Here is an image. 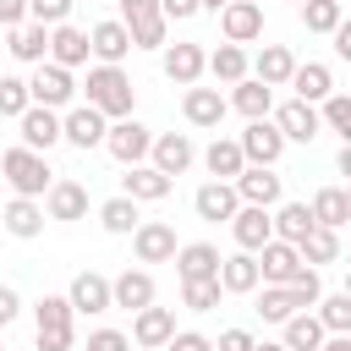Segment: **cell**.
<instances>
[{
    "instance_id": "cell-1",
    "label": "cell",
    "mask_w": 351,
    "mask_h": 351,
    "mask_svg": "<svg viewBox=\"0 0 351 351\" xmlns=\"http://www.w3.org/2000/svg\"><path fill=\"white\" fill-rule=\"evenodd\" d=\"M0 181H5L16 197H38V192H49L55 170H49V159L33 154V148H5V154H0Z\"/></svg>"
},
{
    "instance_id": "cell-2",
    "label": "cell",
    "mask_w": 351,
    "mask_h": 351,
    "mask_svg": "<svg viewBox=\"0 0 351 351\" xmlns=\"http://www.w3.org/2000/svg\"><path fill=\"white\" fill-rule=\"evenodd\" d=\"M88 104H93L104 121L132 115V77H126L121 66H93V71H88Z\"/></svg>"
},
{
    "instance_id": "cell-3",
    "label": "cell",
    "mask_w": 351,
    "mask_h": 351,
    "mask_svg": "<svg viewBox=\"0 0 351 351\" xmlns=\"http://www.w3.org/2000/svg\"><path fill=\"white\" fill-rule=\"evenodd\" d=\"M27 99H33V104H44V110H60V104H71V99H77V82H71V71H66V66L38 60V71L27 77Z\"/></svg>"
},
{
    "instance_id": "cell-4",
    "label": "cell",
    "mask_w": 351,
    "mask_h": 351,
    "mask_svg": "<svg viewBox=\"0 0 351 351\" xmlns=\"http://www.w3.org/2000/svg\"><path fill=\"white\" fill-rule=\"evenodd\" d=\"M148 143H154V132H148L143 121H132V115H121V121L104 126V148H110L121 165H143V159H148Z\"/></svg>"
},
{
    "instance_id": "cell-5",
    "label": "cell",
    "mask_w": 351,
    "mask_h": 351,
    "mask_svg": "<svg viewBox=\"0 0 351 351\" xmlns=\"http://www.w3.org/2000/svg\"><path fill=\"white\" fill-rule=\"evenodd\" d=\"M236 143H241V159H247V165H274V159L285 154V137H280V126H274L269 115L247 121V132H241Z\"/></svg>"
},
{
    "instance_id": "cell-6",
    "label": "cell",
    "mask_w": 351,
    "mask_h": 351,
    "mask_svg": "<svg viewBox=\"0 0 351 351\" xmlns=\"http://www.w3.org/2000/svg\"><path fill=\"white\" fill-rule=\"evenodd\" d=\"M230 186H236V197H241V203H258V208H274V203H280V192H285V186H280V176H274V165H241Z\"/></svg>"
},
{
    "instance_id": "cell-7",
    "label": "cell",
    "mask_w": 351,
    "mask_h": 351,
    "mask_svg": "<svg viewBox=\"0 0 351 351\" xmlns=\"http://www.w3.org/2000/svg\"><path fill=\"white\" fill-rule=\"evenodd\" d=\"M219 33H225V44H252V38H263V5H258V0H230V5L219 11Z\"/></svg>"
},
{
    "instance_id": "cell-8",
    "label": "cell",
    "mask_w": 351,
    "mask_h": 351,
    "mask_svg": "<svg viewBox=\"0 0 351 351\" xmlns=\"http://www.w3.org/2000/svg\"><path fill=\"white\" fill-rule=\"evenodd\" d=\"M16 126H22V148H33V154H49L60 143V115L44 110V104H27L16 115Z\"/></svg>"
},
{
    "instance_id": "cell-9",
    "label": "cell",
    "mask_w": 351,
    "mask_h": 351,
    "mask_svg": "<svg viewBox=\"0 0 351 351\" xmlns=\"http://www.w3.org/2000/svg\"><path fill=\"white\" fill-rule=\"evenodd\" d=\"M104 126H110V121H104L93 104H77V110H66V115H60V137H66L71 148H82V154L104 143Z\"/></svg>"
},
{
    "instance_id": "cell-10",
    "label": "cell",
    "mask_w": 351,
    "mask_h": 351,
    "mask_svg": "<svg viewBox=\"0 0 351 351\" xmlns=\"http://www.w3.org/2000/svg\"><path fill=\"white\" fill-rule=\"evenodd\" d=\"M132 247H137V263H170L176 258V230L165 219H137Z\"/></svg>"
},
{
    "instance_id": "cell-11",
    "label": "cell",
    "mask_w": 351,
    "mask_h": 351,
    "mask_svg": "<svg viewBox=\"0 0 351 351\" xmlns=\"http://www.w3.org/2000/svg\"><path fill=\"white\" fill-rule=\"evenodd\" d=\"M252 258H258V280H263V285H285V280L302 269L296 247H291V241H280V236H269V241H263Z\"/></svg>"
},
{
    "instance_id": "cell-12",
    "label": "cell",
    "mask_w": 351,
    "mask_h": 351,
    "mask_svg": "<svg viewBox=\"0 0 351 351\" xmlns=\"http://www.w3.org/2000/svg\"><path fill=\"white\" fill-rule=\"evenodd\" d=\"M88 55H99V66H121V60L132 55L126 22H93V27H88Z\"/></svg>"
},
{
    "instance_id": "cell-13",
    "label": "cell",
    "mask_w": 351,
    "mask_h": 351,
    "mask_svg": "<svg viewBox=\"0 0 351 351\" xmlns=\"http://www.w3.org/2000/svg\"><path fill=\"white\" fill-rule=\"evenodd\" d=\"M274 126H280V137H285V143H313V137L324 132V121H318V104H302V99L280 104V110H274Z\"/></svg>"
},
{
    "instance_id": "cell-14",
    "label": "cell",
    "mask_w": 351,
    "mask_h": 351,
    "mask_svg": "<svg viewBox=\"0 0 351 351\" xmlns=\"http://www.w3.org/2000/svg\"><path fill=\"white\" fill-rule=\"evenodd\" d=\"M148 154H154V170H159V176H170V181L197 159V148H192V137H186V132H165V137H154V143H148Z\"/></svg>"
},
{
    "instance_id": "cell-15",
    "label": "cell",
    "mask_w": 351,
    "mask_h": 351,
    "mask_svg": "<svg viewBox=\"0 0 351 351\" xmlns=\"http://www.w3.org/2000/svg\"><path fill=\"white\" fill-rule=\"evenodd\" d=\"M225 225H230V236H236V247H241V252H258V247L274 236V225H269V208H258V203H241V208H236Z\"/></svg>"
},
{
    "instance_id": "cell-16",
    "label": "cell",
    "mask_w": 351,
    "mask_h": 351,
    "mask_svg": "<svg viewBox=\"0 0 351 351\" xmlns=\"http://www.w3.org/2000/svg\"><path fill=\"white\" fill-rule=\"evenodd\" d=\"M170 176H159L154 165H126V176H121V192L132 197V203H159V197H170Z\"/></svg>"
},
{
    "instance_id": "cell-17",
    "label": "cell",
    "mask_w": 351,
    "mask_h": 351,
    "mask_svg": "<svg viewBox=\"0 0 351 351\" xmlns=\"http://www.w3.org/2000/svg\"><path fill=\"white\" fill-rule=\"evenodd\" d=\"M148 302H154V274H148V269H126V274L110 280V307L137 313V307H148Z\"/></svg>"
},
{
    "instance_id": "cell-18",
    "label": "cell",
    "mask_w": 351,
    "mask_h": 351,
    "mask_svg": "<svg viewBox=\"0 0 351 351\" xmlns=\"http://www.w3.org/2000/svg\"><path fill=\"white\" fill-rule=\"evenodd\" d=\"M170 335H176V313H170V307H154V302L137 307V318H132V340H137V346L159 351Z\"/></svg>"
},
{
    "instance_id": "cell-19",
    "label": "cell",
    "mask_w": 351,
    "mask_h": 351,
    "mask_svg": "<svg viewBox=\"0 0 351 351\" xmlns=\"http://www.w3.org/2000/svg\"><path fill=\"white\" fill-rule=\"evenodd\" d=\"M225 110H230V104H225V93H219V88H197V82H192V88H186V99H181V115H186L192 126H219V121H225Z\"/></svg>"
},
{
    "instance_id": "cell-20",
    "label": "cell",
    "mask_w": 351,
    "mask_h": 351,
    "mask_svg": "<svg viewBox=\"0 0 351 351\" xmlns=\"http://www.w3.org/2000/svg\"><path fill=\"white\" fill-rule=\"evenodd\" d=\"M44 214H49V219H82V214H88V186H82V181H49Z\"/></svg>"
},
{
    "instance_id": "cell-21",
    "label": "cell",
    "mask_w": 351,
    "mask_h": 351,
    "mask_svg": "<svg viewBox=\"0 0 351 351\" xmlns=\"http://www.w3.org/2000/svg\"><path fill=\"white\" fill-rule=\"evenodd\" d=\"M192 208H197V219L219 225V219H230V214L241 208V197H236V186H230V181H208V186H197Z\"/></svg>"
},
{
    "instance_id": "cell-22",
    "label": "cell",
    "mask_w": 351,
    "mask_h": 351,
    "mask_svg": "<svg viewBox=\"0 0 351 351\" xmlns=\"http://www.w3.org/2000/svg\"><path fill=\"white\" fill-rule=\"evenodd\" d=\"M219 291L225 296H247V291H258V258L252 252H230V258H219Z\"/></svg>"
},
{
    "instance_id": "cell-23",
    "label": "cell",
    "mask_w": 351,
    "mask_h": 351,
    "mask_svg": "<svg viewBox=\"0 0 351 351\" xmlns=\"http://www.w3.org/2000/svg\"><path fill=\"white\" fill-rule=\"evenodd\" d=\"M66 302H71V313H110V280L93 274V269H82V274L71 280Z\"/></svg>"
},
{
    "instance_id": "cell-24",
    "label": "cell",
    "mask_w": 351,
    "mask_h": 351,
    "mask_svg": "<svg viewBox=\"0 0 351 351\" xmlns=\"http://www.w3.org/2000/svg\"><path fill=\"white\" fill-rule=\"evenodd\" d=\"M291 88H296V99H302V104H324V99L335 93V71H329L324 60H307V66H296V71H291Z\"/></svg>"
},
{
    "instance_id": "cell-25",
    "label": "cell",
    "mask_w": 351,
    "mask_h": 351,
    "mask_svg": "<svg viewBox=\"0 0 351 351\" xmlns=\"http://www.w3.org/2000/svg\"><path fill=\"white\" fill-rule=\"evenodd\" d=\"M176 274H181V280H214V274H219V247H208V241L176 247Z\"/></svg>"
},
{
    "instance_id": "cell-26",
    "label": "cell",
    "mask_w": 351,
    "mask_h": 351,
    "mask_svg": "<svg viewBox=\"0 0 351 351\" xmlns=\"http://www.w3.org/2000/svg\"><path fill=\"white\" fill-rule=\"evenodd\" d=\"M49 60L55 66H82L88 60V33L82 27H71V22H60V27H49Z\"/></svg>"
},
{
    "instance_id": "cell-27",
    "label": "cell",
    "mask_w": 351,
    "mask_h": 351,
    "mask_svg": "<svg viewBox=\"0 0 351 351\" xmlns=\"http://www.w3.org/2000/svg\"><path fill=\"white\" fill-rule=\"evenodd\" d=\"M165 77L181 82V88H192L203 77V49L197 44H165Z\"/></svg>"
},
{
    "instance_id": "cell-28",
    "label": "cell",
    "mask_w": 351,
    "mask_h": 351,
    "mask_svg": "<svg viewBox=\"0 0 351 351\" xmlns=\"http://www.w3.org/2000/svg\"><path fill=\"white\" fill-rule=\"evenodd\" d=\"M252 71H258V82L285 88V82H291V71H296V55H291L285 44H263V49H258V60H252Z\"/></svg>"
},
{
    "instance_id": "cell-29",
    "label": "cell",
    "mask_w": 351,
    "mask_h": 351,
    "mask_svg": "<svg viewBox=\"0 0 351 351\" xmlns=\"http://www.w3.org/2000/svg\"><path fill=\"white\" fill-rule=\"evenodd\" d=\"M230 88H236V93H230L225 104H236L247 121H258V115H269V110H274V88H269V82H258V77H241V82H230Z\"/></svg>"
},
{
    "instance_id": "cell-30",
    "label": "cell",
    "mask_w": 351,
    "mask_h": 351,
    "mask_svg": "<svg viewBox=\"0 0 351 351\" xmlns=\"http://www.w3.org/2000/svg\"><path fill=\"white\" fill-rule=\"evenodd\" d=\"M307 208H313V225H324V230H340V225L351 219V192H346V186H324V192H318Z\"/></svg>"
},
{
    "instance_id": "cell-31",
    "label": "cell",
    "mask_w": 351,
    "mask_h": 351,
    "mask_svg": "<svg viewBox=\"0 0 351 351\" xmlns=\"http://www.w3.org/2000/svg\"><path fill=\"white\" fill-rule=\"evenodd\" d=\"M203 165H208L214 181H236V170H241L247 159H241V143H236V137H214V143L203 148Z\"/></svg>"
},
{
    "instance_id": "cell-32",
    "label": "cell",
    "mask_w": 351,
    "mask_h": 351,
    "mask_svg": "<svg viewBox=\"0 0 351 351\" xmlns=\"http://www.w3.org/2000/svg\"><path fill=\"white\" fill-rule=\"evenodd\" d=\"M11 55L27 60V66H38V60L49 55V27H38V22H16V27H11Z\"/></svg>"
},
{
    "instance_id": "cell-33",
    "label": "cell",
    "mask_w": 351,
    "mask_h": 351,
    "mask_svg": "<svg viewBox=\"0 0 351 351\" xmlns=\"http://www.w3.org/2000/svg\"><path fill=\"white\" fill-rule=\"evenodd\" d=\"M203 71H214V82H241L247 77V49L241 44H219L214 55H203Z\"/></svg>"
},
{
    "instance_id": "cell-34",
    "label": "cell",
    "mask_w": 351,
    "mask_h": 351,
    "mask_svg": "<svg viewBox=\"0 0 351 351\" xmlns=\"http://www.w3.org/2000/svg\"><path fill=\"white\" fill-rule=\"evenodd\" d=\"M0 219H5V230H11V236H22V241H27V236H38V230H44V208H38V203H33V197H11V203H5V214H0Z\"/></svg>"
},
{
    "instance_id": "cell-35",
    "label": "cell",
    "mask_w": 351,
    "mask_h": 351,
    "mask_svg": "<svg viewBox=\"0 0 351 351\" xmlns=\"http://www.w3.org/2000/svg\"><path fill=\"white\" fill-rule=\"evenodd\" d=\"M269 225H274V236H280V241H291V247H296V241L313 230V208H307V203H280V214H269Z\"/></svg>"
},
{
    "instance_id": "cell-36",
    "label": "cell",
    "mask_w": 351,
    "mask_h": 351,
    "mask_svg": "<svg viewBox=\"0 0 351 351\" xmlns=\"http://www.w3.org/2000/svg\"><path fill=\"white\" fill-rule=\"evenodd\" d=\"M296 258H302V263H313V269H318V263H335V258H340V236H335V230H324V225H313V230L296 241Z\"/></svg>"
},
{
    "instance_id": "cell-37",
    "label": "cell",
    "mask_w": 351,
    "mask_h": 351,
    "mask_svg": "<svg viewBox=\"0 0 351 351\" xmlns=\"http://www.w3.org/2000/svg\"><path fill=\"white\" fill-rule=\"evenodd\" d=\"M318 340H324V324H318V318H313L307 307L285 318V340H280L285 351H318Z\"/></svg>"
},
{
    "instance_id": "cell-38",
    "label": "cell",
    "mask_w": 351,
    "mask_h": 351,
    "mask_svg": "<svg viewBox=\"0 0 351 351\" xmlns=\"http://www.w3.org/2000/svg\"><path fill=\"white\" fill-rule=\"evenodd\" d=\"M137 219H143V214H137V203H132L126 192H121V197H110V203L99 208V225H104L110 236H132V230H137Z\"/></svg>"
},
{
    "instance_id": "cell-39",
    "label": "cell",
    "mask_w": 351,
    "mask_h": 351,
    "mask_svg": "<svg viewBox=\"0 0 351 351\" xmlns=\"http://www.w3.org/2000/svg\"><path fill=\"white\" fill-rule=\"evenodd\" d=\"M313 307H318L313 318L324 324V335H351V296H346V291H340V296H318Z\"/></svg>"
},
{
    "instance_id": "cell-40",
    "label": "cell",
    "mask_w": 351,
    "mask_h": 351,
    "mask_svg": "<svg viewBox=\"0 0 351 351\" xmlns=\"http://www.w3.org/2000/svg\"><path fill=\"white\" fill-rule=\"evenodd\" d=\"M291 313H302L296 296H291L285 285H263V296H258V318H263V324H285Z\"/></svg>"
},
{
    "instance_id": "cell-41",
    "label": "cell",
    "mask_w": 351,
    "mask_h": 351,
    "mask_svg": "<svg viewBox=\"0 0 351 351\" xmlns=\"http://www.w3.org/2000/svg\"><path fill=\"white\" fill-rule=\"evenodd\" d=\"M302 22H307V33H335L346 22V11H340V0H302Z\"/></svg>"
},
{
    "instance_id": "cell-42",
    "label": "cell",
    "mask_w": 351,
    "mask_h": 351,
    "mask_svg": "<svg viewBox=\"0 0 351 351\" xmlns=\"http://www.w3.org/2000/svg\"><path fill=\"white\" fill-rule=\"evenodd\" d=\"M219 280H181V302L192 307V313H214L219 307Z\"/></svg>"
},
{
    "instance_id": "cell-43",
    "label": "cell",
    "mask_w": 351,
    "mask_h": 351,
    "mask_svg": "<svg viewBox=\"0 0 351 351\" xmlns=\"http://www.w3.org/2000/svg\"><path fill=\"white\" fill-rule=\"evenodd\" d=\"M318 121H324L329 132H340V137L351 143V99H346V93H329V99L318 104Z\"/></svg>"
},
{
    "instance_id": "cell-44",
    "label": "cell",
    "mask_w": 351,
    "mask_h": 351,
    "mask_svg": "<svg viewBox=\"0 0 351 351\" xmlns=\"http://www.w3.org/2000/svg\"><path fill=\"white\" fill-rule=\"evenodd\" d=\"M285 291L296 296V307H313V302L324 296V280H318V269H313V263H302V269L285 280Z\"/></svg>"
},
{
    "instance_id": "cell-45",
    "label": "cell",
    "mask_w": 351,
    "mask_h": 351,
    "mask_svg": "<svg viewBox=\"0 0 351 351\" xmlns=\"http://www.w3.org/2000/svg\"><path fill=\"white\" fill-rule=\"evenodd\" d=\"M33 318H38V329H71V302L66 296H38Z\"/></svg>"
},
{
    "instance_id": "cell-46",
    "label": "cell",
    "mask_w": 351,
    "mask_h": 351,
    "mask_svg": "<svg viewBox=\"0 0 351 351\" xmlns=\"http://www.w3.org/2000/svg\"><path fill=\"white\" fill-rule=\"evenodd\" d=\"M126 33H132V49H165L170 22H165V16H148V22H132Z\"/></svg>"
},
{
    "instance_id": "cell-47",
    "label": "cell",
    "mask_w": 351,
    "mask_h": 351,
    "mask_svg": "<svg viewBox=\"0 0 351 351\" xmlns=\"http://www.w3.org/2000/svg\"><path fill=\"white\" fill-rule=\"evenodd\" d=\"M27 104H33V99H27V82H22V77H0V115L16 121Z\"/></svg>"
},
{
    "instance_id": "cell-48",
    "label": "cell",
    "mask_w": 351,
    "mask_h": 351,
    "mask_svg": "<svg viewBox=\"0 0 351 351\" xmlns=\"http://www.w3.org/2000/svg\"><path fill=\"white\" fill-rule=\"evenodd\" d=\"M71 16V0H27V22H38V27H60Z\"/></svg>"
},
{
    "instance_id": "cell-49",
    "label": "cell",
    "mask_w": 351,
    "mask_h": 351,
    "mask_svg": "<svg viewBox=\"0 0 351 351\" xmlns=\"http://www.w3.org/2000/svg\"><path fill=\"white\" fill-rule=\"evenodd\" d=\"M159 351H214V340H208V335H197V329H176Z\"/></svg>"
},
{
    "instance_id": "cell-50",
    "label": "cell",
    "mask_w": 351,
    "mask_h": 351,
    "mask_svg": "<svg viewBox=\"0 0 351 351\" xmlns=\"http://www.w3.org/2000/svg\"><path fill=\"white\" fill-rule=\"evenodd\" d=\"M88 351H132V340L121 329H93L88 335Z\"/></svg>"
},
{
    "instance_id": "cell-51",
    "label": "cell",
    "mask_w": 351,
    "mask_h": 351,
    "mask_svg": "<svg viewBox=\"0 0 351 351\" xmlns=\"http://www.w3.org/2000/svg\"><path fill=\"white\" fill-rule=\"evenodd\" d=\"M148 16H159V0H121V22L132 27V22H148Z\"/></svg>"
},
{
    "instance_id": "cell-52",
    "label": "cell",
    "mask_w": 351,
    "mask_h": 351,
    "mask_svg": "<svg viewBox=\"0 0 351 351\" xmlns=\"http://www.w3.org/2000/svg\"><path fill=\"white\" fill-rule=\"evenodd\" d=\"M252 346H258V340H252L247 329H225V335L214 340V351H252Z\"/></svg>"
},
{
    "instance_id": "cell-53",
    "label": "cell",
    "mask_w": 351,
    "mask_h": 351,
    "mask_svg": "<svg viewBox=\"0 0 351 351\" xmlns=\"http://www.w3.org/2000/svg\"><path fill=\"white\" fill-rule=\"evenodd\" d=\"M159 16L165 22H186V16H197V0H159Z\"/></svg>"
},
{
    "instance_id": "cell-54",
    "label": "cell",
    "mask_w": 351,
    "mask_h": 351,
    "mask_svg": "<svg viewBox=\"0 0 351 351\" xmlns=\"http://www.w3.org/2000/svg\"><path fill=\"white\" fill-rule=\"evenodd\" d=\"M38 351H71V329H38Z\"/></svg>"
},
{
    "instance_id": "cell-55",
    "label": "cell",
    "mask_w": 351,
    "mask_h": 351,
    "mask_svg": "<svg viewBox=\"0 0 351 351\" xmlns=\"http://www.w3.org/2000/svg\"><path fill=\"white\" fill-rule=\"evenodd\" d=\"M27 22V0H0V27H16Z\"/></svg>"
},
{
    "instance_id": "cell-56",
    "label": "cell",
    "mask_w": 351,
    "mask_h": 351,
    "mask_svg": "<svg viewBox=\"0 0 351 351\" xmlns=\"http://www.w3.org/2000/svg\"><path fill=\"white\" fill-rule=\"evenodd\" d=\"M16 313H22V296H16L11 285H0V329H5V324H11Z\"/></svg>"
},
{
    "instance_id": "cell-57",
    "label": "cell",
    "mask_w": 351,
    "mask_h": 351,
    "mask_svg": "<svg viewBox=\"0 0 351 351\" xmlns=\"http://www.w3.org/2000/svg\"><path fill=\"white\" fill-rule=\"evenodd\" d=\"M318 351H351V335H324Z\"/></svg>"
},
{
    "instance_id": "cell-58",
    "label": "cell",
    "mask_w": 351,
    "mask_h": 351,
    "mask_svg": "<svg viewBox=\"0 0 351 351\" xmlns=\"http://www.w3.org/2000/svg\"><path fill=\"white\" fill-rule=\"evenodd\" d=\"M225 5H230V0H197V11H214V16H219Z\"/></svg>"
},
{
    "instance_id": "cell-59",
    "label": "cell",
    "mask_w": 351,
    "mask_h": 351,
    "mask_svg": "<svg viewBox=\"0 0 351 351\" xmlns=\"http://www.w3.org/2000/svg\"><path fill=\"white\" fill-rule=\"evenodd\" d=\"M252 351H285V346H274V340H263V346H252Z\"/></svg>"
},
{
    "instance_id": "cell-60",
    "label": "cell",
    "mask_w": 351,
    "mask_h": 351,
    "mask_svg": "<svg viewBox=\"0 0 351 351\" xmlns=\"http://www.w3.org/2000/svg\"><path fill=\"white\" fill-rule=\"evenodd\" d=\"M296 5H302V0H296Z\"/></svg>"
},
{
    "instance_id": "cell-61",
    "label": "cell",
    "mask_w": 351,
    "mask_h": 351,
    "mask_svg": "<svg viewBox=\"0 0 351 351\" xmlns=\"http://www.w3.org/2000/svg\"><path fill=\"white\" fill-rule=\"evenodd\" d=\"M0 351H5V346H0Z\"/></svg>"
},
{
    "instance_id": "cell-62",
    "label": "cell",
    "mask_w": 351,
    "mask_h": 351,
    "mask_svg": "<svg viewBox=\"0 0 351 351\" xmlns=\"http://www.w3.org/2000/svg\"><path fill=\"white\" fill-rule=\"evenodd\" d=\"M258 5H263V0H258Z\"/></svg>"
}]
</instances>
